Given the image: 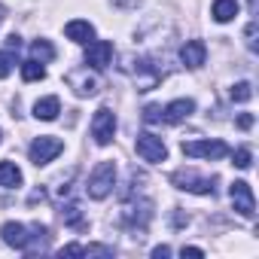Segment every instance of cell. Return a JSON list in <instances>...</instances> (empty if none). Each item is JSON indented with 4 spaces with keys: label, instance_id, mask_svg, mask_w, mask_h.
Listing matches in <instances>:
<instances>
[{
    "label": "cell",
    "instance_id": "obj_26",
    "mask_svg": "<svg viewBox=\"0 0 259 259\" xmlns=\"http://www.w3.org/2000/svg\"><path fill=\"white\" fill-rule=\"evenodd\" d=\"M253 37H256V22L247 25V46H250V49H256V40H253Z\"/></svg>",
    "mask_w": 259,
    "mask_h": 259
},
{
    "label": "cell",
    "instance_id": "obj_8",
    "mask_svg": "<svg viewBox=\"0 0 259 259\" xmlns=\"http://www.w3.org/2000/svg\"><path fill=\"white\" fill-rule=\"evenodd\" d=\"M110 61H113V43H107V40H92L89 49H85V67L104 70Z\"/></svg>",
    "mask_w": 259,
    "mask_h": 259
},
{
    "label": "cell",
    "instance_id": "obj_27",
    "mask_svg": "<svg viewBox=\"0 0 259 259\" xmlns=\"http://www.w3.org/2000/svg\"><path fill=\"white\" fill-rule=\"evenodd\" d=\"M153 256H156V259H162V256H171V247H165V244H162V247H156V250H153Z\"/></svg>",
    "mask_w": 259,
    "mask_h": 259
},
{
    "label": "cell",
    "instance_id": "obj_29",
    "mask_svg": "<svg viewBox=\"0 0 259 259\" xmlns=\"http://www.w3.org/2000/svg\"><path fill=\"white\" fill-rule=\"evenodd\" d=\"M0 22H4V7H0Z\"/></svg>",
    "mask_w": 259,
    "mask_h": 259
},
{
    "label": "cell",
    "instance_id": "obj_1",
    "mask_svg": "<svg viewBox=\"0 0 259 259\" xmlns=\"http://www.w3.org/2000/svg\"><path fill=\"white\" fill-rule=\"evenodd\" d=\"M113 183H116V165L113 162H98L95 171H92V177H89L85 192H89V198L101 201V198H107L113 192Z\"/></svg>",
    "mask_w": 259,
    "mask_h": 259
},
{
    "label": "cell",
    "instance_id": "obj_15",
    "mask_svg": "<svg viewBox=\"0 0 259 259\" xmlns=\"http://www.w3.org/2000/svg\"><path fill=\"white\" fill-rule=\"evenodd\" d=\"M238 10H241V4H238V0H213V10H210V16H213L217 22H232V19L238 16Z\"/></svg>",
    "mask_w": 259,
    "mask_h": 259
},
{
    "label": "cell",
    "instance_id": "obj_17",
    "mask_svg": "<svg viewBox=\"0 0 259 259\" xmlns=\"http://www.w3.org/2000/svg\"><path fill=\"white\" fill-rule=\"evenodd\" d=\"M31 58L40 61V64H46V61L55 58V46H52L49 40H34V43H31Z\"/></svg>",
    "mask_w": 259,
    "mask_h": 259
},
{
    "label": "cell",
    "instance_id": "obj_19",
    "mask_svg": "<svg viewBox=\"0 0 259 259\" xmlns=\"http://www.w3.org/2000/svg\"><path fill=\"white\" fill-rule=\"evenodd\" d=\"M61 220H64L67 226H73V229H85V223H82V217H79V210H76L73 204L61 207Z\"/></svg>",
    "mask_w": 259,
    "mask_h": 259
},
{
    "label": "cell",
    "instance_id": "obj_2",
    "mask_svg": "<svg viewBox=\"0 0 259 259\" xmlns=\"http://www.w3.org/2000/svg\"><path fill=\"white\" fill-rule=\"evenodd\" d=\"M64 153V144L58 141V138H49V135H43V138H37L34 144H31V150H28V156H31V162L40 168V165H49L52 159H58Z\"/></svg>",
    "mask_w": 259,
    "mask_h": 259
},
{
    "label": "cell",
    "instance_id": "obj_22",
    "mask_svg": "<svg viewBox=\"0 0 259 259\" xmlns=\"http://www.w3.org/2000/svg\"><path fill=\"white\" fill-rule=\"evenodd\" d=\"M13 64H16V58L10 52H0V79H7L13 73Z\"/></svg>",
    "mask_w": 259,
    "mask_h": 259
},
{
    "label": "cell",
    "instance_id": "obj_10",
    "mask_svg": "<svg viewBox=\"0 0 259 259\" xmlns=\"http://www.w3.org/2000/svg\"><path fill=\"white\" fill-rule=\"evenodd\" d=\"M192 113H195V101H192V98H177V101H171V104L162 110V119H165L168 125H177V122H186Z\"/></svg>",
    "mask_w": 259,
    "mask_h": 259
},
{
    "label": "cell",
    "instance_id": "obj_3",
    "mask_svg": "<svg viewBox=\"0 0 259 259\" xmlns=\"http://www.w3.org/2000/svg\"><path fill=\"white\" fill-rule=\"evenodd\" d=\"M171 183H174L177 189L198 192V195H213V192H217V186H213L217 180H213V177H210V180H207V177H198L195 171H174V174H171Z\"/></svg>",
    "mask_w": 259,
    "mask_h": 259
},
{
    "label": "cell",
    "instance_id": "obj_16",
    "mask_svg": "<svg viewBox=\"0 0 259 259\" xmlns=\"http://www.w3.org/2000/svg\"><path fill=\"white\" fill-rule=\"evenodd\" d=\"M0 186H7V189L22 186V171L13 162H0Z\"/></svg>",
    "mask_w": 259,
    "mask_h": 259
},
{
    "label": "cell",
    "instance_id": "obj_20",
    "mask_svg": "<svg viewBox=\"0 0 259 259\" xmlns=\"http://www.w3.org/2000/svg\"><path fill=\"white\" fill-rule=\"evenodd\" d=\"M229 95H232V101H250L253 98V85L250 82H235Z\"/></svg>",
    "mask_w": 259,
    "mask_h": 259
},
{
    "label": "cell",
    "instance_id": "obj_28",
    "mask_svg": "<svg viewBox=\"0 0 259 259\" xmlns=\"http://www.w3.org/2000/svg\"><path fill=\"white\" fill-rule=\"evenodd\" d=\"M180 253H183V256H204V250H198V247H183Z\"/></svg>",
    "mask_w": 259,
    "mask_h": 259
},
{
    "label": "cell",
    "instance_id": "obj_11",
    "mask_svg": "<svg viewBox=\"0 0 259 259\" xmlns=\"http://www.w3.org/2000/svg\"><path fill=\"white\" fill-rule=\"evenodd\" d=\"M0 235H4V241H7L10 247H16V250H28V247H31L28 226H22V223H4Z\"/></svg>",
    "mask_w": 259,
    "mask_h": 259
},
{
    "label": "cell",
    "instance_id": "obj_13",
    "mask_svg": "<svg viewBox=\"0 0 259 259\" xmlns=\"http://www.w3.org/2000/svg\"><path fill=\"white\" fill-rule=\"evenodd\" d=\"M64 34H67V40H73V43H92V40H95V28H92L89 22H82V19L67 22V25H64Z\"/></svg>",
    "mask_w": 259,
    "mask_h": 259
},
{
    "label": "cell",
    "instance_id": "obj_6",
    "mask_svg": "<svg viewBox=\"0 0 259 259\" xmlns=\"http://www.w3.org/2000/svg\"><path fill=\"white\" fill-rule=\"evenodd\" d=\"M229 198H232V204H235V210H238L241 217L253 220V213H256V198H253V189H250V183H244V180H235V183L229 186Z\"/></svg>",
    "mask_w": 259,
    "mask_h": 259
},
{
    "label": "cell",
    "instance_id": "obj_25",
    "mask_svg": "<svg viewBox=\"0 0 259 259\" xmlns=\"http://www.w3.org/2000/svg\"><path fill=\"white\" fill-rule=\"evenodd\" d=\"M250 125H253V116H250V113H241V116H238V128H241V132H247Z\"/></svg>",
    "mask_w": 259,
    "mask_h": 259
},
{
    "label": "cell",
    "instance_id": "obj_24",
    "mask_svg": "<svg viewBox=\"0 0 259 259\" xmlns=\"http://www.w3.org/2000/svg\"><path fill=\"white\" fill-rule=\"evenodd\" d=\"M61 256H85V247H79V244H67V247H61Z\"/></svg>",
    "mask_w": 259,
    "mask_h": 259
},
{
    "label": "cell",
    "instance_id": "obj_12",
    "mask_svg": "<svg viewBox=\"0 0 259 259\" xmlns=\"http://www.w3.org/2000/svg\"><path fill=\"white\" fill-rule=\"evenodd\" d=\"M204 58H207V46H204L201 40H189V43L180 49V61H183L186 67H192V70H198V67L204 64Z\"/></svg>",
    "mask_w": 259,
    "mask_h": 259
},
{
    "label": "cell",
    "instance_id": "obj_5",
    "mask_svg": "<svg viewBox=\"0 0 259 259\" xmlns=\"http://www.w3.org/2000/svg\"><path fill=\"white\" fill-rule=\"evenodd\" d=\"M183 156H192V159H226L229 147L223 141H186L183 144Z\"/></svg>",
    "mask_w": 259,
    "mask_h": 259
},
{
    "label": "cell",
    "instance_id": "obj_4",
    "mask_svg": "<svg viewBox=\"0 0 259 259\" xmlns=\"http://www.w3.org/2000/svg\"><path fill=\"white\" fill-rule=\"evenodd\" d=\"M113 135H116V113L107 110V107H101L92 116V138H95L98 147H107L113 141Z\"/></svg>",
    "mask_w": 259,
    "mask_h": 259
},
{
    "label": "cell",
    "instance_id": "obj_14",
    "mask_svg": "<svg viewBox=\"0 0 259 259\" xmlns=\"http://www.w3.org/2000/svg\"><path fill=\"white\" fill-rule=\"evenodd\" d=\"M58 113H61V101H58L55 95H49V98H40V101L34 104V116H37V119H43V122H52Z\"/></svg>",
    "mask_w": 259,
    "mask_h": 259
},
{
    "label": "cell",
    "instance_id": "obj_21",
    "mask_svg": "<svg viewBox=\"0 0 259 259\" xmlns=\"http://www.w3.org/2000/svg\"><path fill=\"white\" fill-rule=\"evenodd\" d=\"M250 162H253V153L247 150V147H241V150H235V168H250Z\"/></svg>",
    "mask_w": 259,
    "mask_h": 259
},
{
    "label": "cell",
    "instance_id": "obj_7",
    "mask_svg": "<svg viewBox=\"0 0 259 259\" xmlns=\"http://www.w3.org/2000/svg\"><path fill=\"white\" fill-rule=\"evenodd\" d=\"M138 156L144 162H165L168 159V147H165L162 138L147 132V135H138Z\"/></svg>",
    "mask_w": 259,
    "mask_h": 259
},
{
    "label": "cell",
    "instance_id": "obj_9",
    "mask_svg": "<svg viewBox=\"0 0 259 259\" xmlns=\"http://www.w3.org/2000/svg\"><path fill=\"white\" fill-rule=\"evenodd\" d=\"M67 85L79 95V98H92L98 92V79L89 73V67H79V70H70L67 73Z\"/></svg>",
    "mask_w": 259,
    "mask_h": 259
},
{
    "label": "cell",
    "instance_id": "obj_23",
    "mask_svg": "<svg viewBox=\"0 0 259 259\" xmlns=\"http://www.w3.org/2000/svg\"><path fill=\"white\" fill-rule=\"evenodd\" d=\"M159 119H162V107L150 104V107L144 110V122H159Z\"/></svg>",
    "mask_w": 259,
    "mask_h": 259
},
{
    "label": "cell",
    "instance_id": "obj_18",
    "mask_svg": "<svg viewBox=\"0 0 259 259\" xmlns=\"http://www.w3.org/2000/svg\"><path fill=\"white\" fill-rule=\"evenodd\" d=\"M43 76H46V67H43L40 61L31 58V61L22 64V79H25V82H37V79H43Z\"/></svg>",
    "mask_w": 259,
    "mask_h": 259
}]
</instances>
